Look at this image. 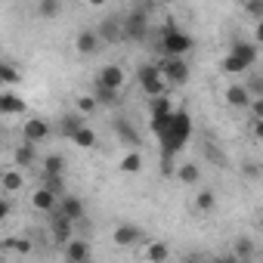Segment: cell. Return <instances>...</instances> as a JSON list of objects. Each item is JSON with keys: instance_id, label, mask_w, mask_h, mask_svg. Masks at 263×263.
<instances>
[{"instance_id": "cell-1", "label": "cell", "mask_w": 263, "mask_h": 263, "mask_svg": "<svg viewBox=\"0 0 263 263\" xmlns=\"http://www.w3.org/2000/svg\"><path fill=\"white\" fill-rule=\"evenodd\" d=\"M158 140H161V158H174L192 140V118H189V111L177 108L174 118H171V127L164 130Z\"/></svg>"}, {"instance_id": "cell-2", "label": "cell", "mask_w": 263, "mask_h": 263, "mask_svg": "<svg viewBox=\"0 0 263 263\" xmlns=\"http://www.w3.org/2000/svg\"><path fill=\"white\" fill-rule=\"evenodd\" d=\"M158 47H161L164 56H186V53L192 50V37H189L186 31H180V28L174 25V19H167L164 28H161V41H158Z\"/></svg>"}, {"instance_id": "cell-3", "label": "cell", "mask_w": 263, "mask_h": 263, "mask_svg": "<svg viewBox=\"0 0 263 263\" xmlns=\"http://www.w3.org/2000/svg\"><path fill=\"white\" fill-rule=\"evenodd\" d=\"M121 25H124V41H130V44L146 41L149 37V7H137L130 16L121 19Z\"/></svg>"}, {"instance_id": "cell-4", "label": "cell", "mask_w": 263, "mask_h": 263, "mask_svg": "<svg viewBox=\"0 0 263 263\" xmlns=\"http://www.w3.org/2000/svg\"><path fill=\"white\" fill-rule=\"evenodd\" d=\"M137 81H140V87H143V93L146 96H161V93H167L171 90V84L164 81V71H161V65H140V71H137Z\"/></svg>"}, {"instance_id": "cell-5", "label": "cell", "mask_w": 263, "mask_h": 263, "mask_svg": "<svg viewBox=\"0 0 263 263\" xmlns=\"http://www.w3.org/2000/svg\"><path fill=\"white\" fill-rule=\"evenodd\" d=\"M158 65H161L164 81H167L171 87H183V84L189 81V62H186L183 56H164Z\"/></svg>"}, {"instance_id": "cell-6", "label": "cell", "mask_w": 263, "mask_h": 263, "mask_svg": "<svg viewBox=\"0 0 263 263\" xmlns=\"http://www.w3.org/2000/svg\"><path fill=\"white\" fill-rule=\"evenodd\" d=\"M50 134H53V127L44 118H28L22 124V140H28V143H44V140H50Z\"/></svg>"}, {"instance_id": "cell-7", "label": "cell", "mask_w": 263, "mask_h": 263, "mask_svg": "<svg viewBox=\"0 0 263 263\" xmlns=\"http://www.w3.org/2000/svg\"><path fill=\"white\" fill-rule=\"evenodd\" d=\"M111 241L118 248H130V245H137V241H146V232L134 223H121L115 232H111Z\"/></svg>"}, {"instance_id": "cell-8", "label": "cell", "mask_w": 263, "mask_h": 263, "mask_svg": "<svg viewBox=\"0 0 263 263\" xmlns=\"http://www.w3.org/2000/svg\"><path fill=\"white\" fill-rule=\"evenodd\" d=\"M84 127V115L74 108V111H65L62 118H59V124H56V134L59 137H65V140H71L74 134H78V130Z\"/></svg>"}, {"instance_id": "cell-9", "label": "cell", "mask_w": 263, "mask_h": 263, "mask_svg": "<svg viewBox=\"0 0 263 263\" xmlns=\"http://www.w3.org/2000/svg\"><path fill=\"white\" fill-rule=\"evenodd\" d=\"M59 201H62V198H59L53 189H47V186H41V189H34V192H31V208H34V211H41V214H50Z\"/></svg>"}, {"instance_id": "cell-10", "label": "cell", "mask_w": 263, "mask_h": 263, "mask_svg": "<svg viewBox=\"0 0 263 263\" xmlns=\"http://www.w3.org/2000/svg\"><path fill=\"white\" fill-rule=\"evenodd\" d=\"M96 31H99V41H102V44H118V41H124V25H121V19H102Z\"/></svg>"}, {"instance_id": "cell-11", "label": "cell", "mask_w": 263, "mask_h": 263, "mask_svg": "<svg viewBox=\"0 0 263 263\" xmlns=\"http://www.w3.org/2000/svg\"><path fill=\"white\" fill-rule=\"evenodd\" d=\"M62 254H65V260L84 263V260H90V254H93V251H90V245H87L84 238H78V235H74L71 241H65V245H62Z\"/></svg>"}, {"instance_id": "cell-12", "label": "cell", "mask_w": 263, "mask_h": 263, "mask_svg": "<svg viewBox=\"0 0 263 263\" xmlns=\"http://www.w3.org/2000/svg\"><path fill=\"white\" fill-rule=\"evenodd\" d=\"M111 127H115V134H118V140H121V143L134 146V149L143 143V140H140V134H137V127L130 124V121H124V118H115V121H111Z\"/></svg>"}, {"instance_id": "cell-13", "label": "cell", "mask_w": 263, "mask_h": 263, "mask_svg": "<svg viewBox=\"0 0 263 263\" xmlns=\"http://www.w3.org/2000/svg\"><path fill=\"white\" fill-rule=\"evenodd\" d=\"M99 47H102V41H99V31H90V28H87V31H81V34L74 37V50H78L81 56H93Z\"/></svg>"}, {"instance_id": "cell-14", "label": "cell", "mask_w": 263, "mask_h": 263, "mask_svg": "<svg viewBox=\"0 0 263 263\" xmlns=\"http://www.w3.org/2000/svg\"><path fill=\"white\" fill-rule=\"evenodd\" d=\"M96 81H102V84H108V87H115V90H121L124 87V81H127V74H124V68L121 65H102L99 68V74H96Z\"/></svg>"}, {"instance_id": "cell-15", "label": "cell", "mask_w": 263, "mask_h": 263, "mask_svg": "<svg viewBox=\"0 0 263 263\" xmlns=\"http://www.w3.org/2000/svg\"><path fill=\"white\" fill-rule=\"evenodd\" d=\"M251 99H254V96H251V90H248L245 84H229V87H226V102H229L232 108H248Z\"/></svg>"}, {"instance_id": "cell-16", "label": "cell", "mask_w": 263, "mask_h": 263, "mask_svg": "<svg viewBox=\"0 0 263 263\" xmlns=\"http://www.w3.org/2000/svg\"><path fill=\"white\" fill-rule=\"evenodd\" d=\"M34 146H37V143H28V140H22V143L16 146V152H13L16 167H28V164L37 161V149H34Z\"/></svg>"}, {"instance_id": "cell-17", "label": "cell", "mask_w": 263, "mask_h": 263, "mask_svg": "<svg viewBox=\"0 0 263 263\" xmlns=\"http://www.w3.org/2000/svg\"><path fill=\"white\" fill-rule=\"evenodd\" d=\"M0 189H4V195H13V192L25 189V177H22V171H16V167L4 171V177H0Z\"/></svg>"}, {"instance_id": "cell-18", "label": "cell", "mask_w": 263, "mask_h": 263, "mask_svg": "<svg viewBox=\"0 0 263 263\" xmlns=\"http://www.w3.org/2000/svg\"><path fill=\"white\" fill-rule=\"evenodd\" d=\"M177 180H180L183 186H198V183H201V167H198V161L180 164V167H177Z\"/></svg>"}, {"instance_id": "cell-19", "label": "cell", "mask_w": 263, "mask_h": 263, "mask_svg": "<svg viewBox=\"0 0 263 263\" xmlns=\"http://www.w3.org/2000/svg\"><path fill=\"white\" fill-rule=\"evenodd\" d=\"M22 111H25V99L13 96L10 90L0 93V115H22Z\"/></svg>"}, {"instance_id": "cell-20", "label": "cell", "mask_w": 263, "mask_h": 263, "mask_svg": "<svg viewBox=\"0 0 263 263\" xmlns=\"http://www.w3.org/2000/svg\"><path fill=\"white\" fill-rule=\"evenodd\" d=\"M93 96L99 99V105H118V99H121V90H115V87H108V84L96 81V84H93Z\"/></svg>"}, {"instance_id": "cell-21", "label": "cell", "mask_w": 263, "mask_h": 263, "mask_svg": "<svg viewBox=\"0 0 263 263\" xmlns=\"http://www.w3.org/2000/svg\"><path fill=\"white\" fill-rule=\"evenodd\" d=\"M59 208H62V214H65V217H71L74 223H78V220H84V201H81L78 195H62Z\"/></svg>"}, {"instance_id": "cell-22", "label": "cell", "mask_w": 263, "mask_h": 263, "mask_svg": "<svg viewBox=\"0 0 263 263\" xmlns=\"http://www.w3.org/2000/svg\"><path fill=\"white\" fill-rule=\"evenodd\" d=\"M220 68H223L226 74H245V71H248L251 65H248V62H245V59H241L238 53H232V50H229V53L223 56V62H220Z\"/></svg>"}, {"instance_id": "cell-23", "label": "cell", "mask_w": 263, "mask_h": 263, "mask_svg": "<svg viewBox=\"0 0 263 263\" xmlns=\"http://www.w3.org/2000/svg\"><path fill=\"white\" fill-rule=\"evenodd\" d=\"M177 108H174V99L167 96V93H161V96H149V115L155 118V115H174Z\"/></svg>"}, {"instance_id": "cell-24", "label": "cell", "mask_w": 263, "mask_h": 263, "mask_svg": "<svg viewBox=\"0 0 263 263\" xmlns=\"http://www.w3.org/2000/svg\"><path fill=\"white\" fill-rule=\"evenodd\" d=\"M118 167H121V174H140V171H143V155H140L137 149H134V152H127V155L121 158Z\"/></svg>"}, {"instance_id": "cell-25", "label": "cell", "mask_w": 263, "mask_h": 263, "mask_svg": "<svg viewBox=\"0 0 263 263\" xmlns=\"http://www.w3.org/2000/svg\"><path fill=\"white\" fill-rule=\"evenodd\" d=\"M171 257V248L164 245V241H149V248H146V260H152V263H164Z\"/></svg>"}, {"instance_id": "cell-26", "label": "cell", "mask_w": 263, "mask_h": 263, "mask_svg": "<svg viewBox=\"0 0 263 263\" xmlns=\"http://www.w3.org/2000/svg\"><path fill=\"white\" fill-rule=\"evenodd\" d=\"M71 143H74L78 149H93V146H96V134H93V130H90V127L84 124V127L78 130V134L71 137Z\"/></svg>"}, {"instance_id": "cell-27", "label": "cell", "mask_w": 263, "mask_h": 263, "mask_svg": "<svg viewBox=\"0 0 263 263\" xmlns=\"http://www.w3.org/2000/svg\"><path fill=\"white\" fill-rule=\"evenodd\" d=\"M59 10H62V0H41L37 4V16L41 19H56Z\"/></svg>"}, {"instance_id": "cell-28", "label": "cell", "mask_w": 263, "mask_h": 263, "mask_svg": "<svg viewBox=\"0 0 263 263\" xmlns=\"http://www.w3.org/2000/svg\"><path fill=\"white\" fill-rule=\"evenodd\" d=\"M22 81V74L13 68V62H4V65H0V84H4V87H16Z\"/></svg>"}, {"instance_id": "cell-29", "label": "cell", "mask_w": 263, "mask_h": 263, "mask_svg": "<svg viewBox=\"0 0 263 263\" xmlns=\"http://www.w3.org/2000/svg\"><path fill=\"white\" fill-rule=\"evenodd\" d=\"M232 53H238V56H241V59H245L248 65H254V62H257V47H254V44L235 41V44H232Z\"/></svg>"}, {"instance_id": "cell-30", "label": "cell", "mask_w": 263, "mask_h": 263, "mask_svg": "<svg viewBox=\"0 0 263 263\" xmlns=\"http://www.w3.org/2000/svg\"><path fill=\"white\" fill-rule=\"evenodd\" d=\"M214 204H217V198H214V192H211V189H201V192L195 195V208H198L201 214H211V211H214Z\"/></svg>"}, {"instance_id": "cell-31", "label": "cell", "mask_w": 263, "mask_h": 263, "mask_svg": "<svg viewBox=\"0 0 263 263\" xmlns=\"http://www.w3.org/2000/svg\"><path fill=\"white\" fill-rule=\"evenodd\" d=\"M232 254L238 257V260H248V257H254V241L251 238H235V245H232Z\"/></svg>"}, {"instance_id": "cell-32", "label": "cell", "mask_w": 263, "mask_h": 263, "mask_svg": "<svg viewBox=\"0 0 263 263\" xmlns=\"http://www.w3.org/2000/svg\"><path fill=\"white\" fill-rule=\"evenodd\" d=\"M41 186H47V189H53L59 198L65 195V180H62V174H44V183Z\"/></svg>"}, {"instance_id": "cell-33", "label": "cell", "mask_w": 263, "mask_h": 263, "mask_svg": "<svg viewBox=\"0 0 263 263\" xmlns=\"http://www.w3.org/2000/svg\"><path fill=\"white\" fill-rule=\"evenodd\" d=\"M74 108H78L81 115H90V111L99 108V99H96V96H78V99H74Z\"/></svg>"}, {"instance_id": "cell-34", "label": "cell", "mask_w": 263, "mask_h": 263, "mask_svg": "<svg viewBox=\"0 0 263 263\" xmlns=\"http://www.w3.org/2000/svg\"><path fill=\"white\" fill-rule=\"evenodd\" d=\"M65 171V158L62 155H47L44 158V174H62Z\"/></svg>"}, {"instance_id": "cell-35", "label": "cell", "mask_w": 263, "mask_h": 263, "mask_svg": "<svg viewBox=\"0 0 263 263\" xmlns=\"http://www.w3.org/2000/svg\"><path fill=\"white\" fill-rule=\"evenodd\" d=\"M245 87L251 90V96H263V74H248V81H245Z\"/></svg>"}, {"instance_id": "cell-36", "label": "cell", "mask_w": 263, "mask_h": 263, "mask_svg": "<svg viewBox=\"0 0 263 263\" xmlns=\"http://www.w3.org/2000/svg\"><path fill=\"white\" fill-rule=\"evenodd\" d=\"M245 13L260 22V19H263V0H245Z\"/></svg>"}, {"instance_id": "cell-37", "label": "cell", "mask_w": 263, "mask_h": 263, "mask_svg": "<svg viewBox=\"0 0 263 263\" xmlns=\"http://www.w3.org/2000/svg\"><path fill=\"white\" fill-rule=\"evenodd\" d=\"M248 111H251V118L257 121V118H263V96H254L251 99V105H248Z\"/></svg>"}, {"instance_id": "cell-38", "label": "cell", "mask_w": 263, "mask_h": 263, "mask_svg": "<svg viewBox=\"0 0 263 263\" xmlns=\"http://www.w3.org/2000/svg\"><path fill=\"white\" fill-rule=\"evenodd\" d=\"M204 155H208V158H214V161H217V167H223V164H226V158H223V155H220L211 143H204Z\"/></svg>"}, {"instance_id": "cell-39", "label": "cell", "mask_w": 263, "mask_h": 263, "mask_svg": "<svg viewBox=\"0 0 263 263\" xmlns=\"http://www.w3.org/2000/svg\"><path fill=\"white\" fill-rule=\"evenodd\" d=\"M241 174H245V177H251V180H257V177H260V164H257V161H245Z\"/></svg>"}, {"instance_id": "cell-40", "label": "cell", "mask_w": 263, "mask_h": 263, "mask_svg": "<svg viewBox=\"0 0 263 263\" xmlns=\"http://www.w3.org/2000/svg\"><path fill=\"white\" fill-rule=\"evenodd\" d=\"M10 211H13L10 195H4V198H0V220H7V217H10Z\"/></svg>"}, {"instance_id": "cell-41", "label": "cell", "mask_w": 263, "mask_h": 263, "mask_svg": "<svg viewBox=\"0 0 263 263\" xmlns=\"http://www.w3.org/2000/svg\"><path fill=\"white\" fill-rule=\"evenodd\" d=\"M254 137L263 143V118H257V121H254Z\"/></svg>"}, {"instance_id": "cell-42", "label": "cell", "mask_w": 263, "mask_h": 263, "mask_svg": "<svg viewBox=\"0 0 263 263\" xmlns=\"http://www.w3.org/2000/svg\"><path fill=\"white\" fill-rule=\"evenodd\" d=\"M254 41H257V44H263V19L257 22V31H254Z\"/></svg>"}, {"instance_id": "cell-43", "label": "cell", "mask_w": 263, "mask_h": 263, "mask_svg": "<svg viewBox=\"0 0 263 263\" xmlns=\"http://www.w3.org/2000/svg\"><path fill=\"white\" fill-rule=\"evenodd\" d=\"M87 4H90V7H102V4H105V0H87Z\"/></svg>"}, {"instance_id": "cell-44", "label": "cell", "mask_w": 263, "mask_h": 263, "mask_svg": "<svg viewBox=\"0 0 263 263\" xmlns=\"http://www.w3.org/2000/svg\"><path fill=\"white\" fill-rule=\"evenodd\" d=\"M260 232H263V214H260Z\"/></svg>"}, {"instance_id": "cell-45", "label": "cell", "mask_w": 263, "mask_h": 263, "mask_svg": "<svg viewBox=\"0 0 263 263\" xmlns=\"http://www.w3.org/2000/svg\"><path fill=\"white\" fill-rule=\"evenodd\" d=\"M158 4H174V0H158Z\"/></svg>"}]
</instances>
